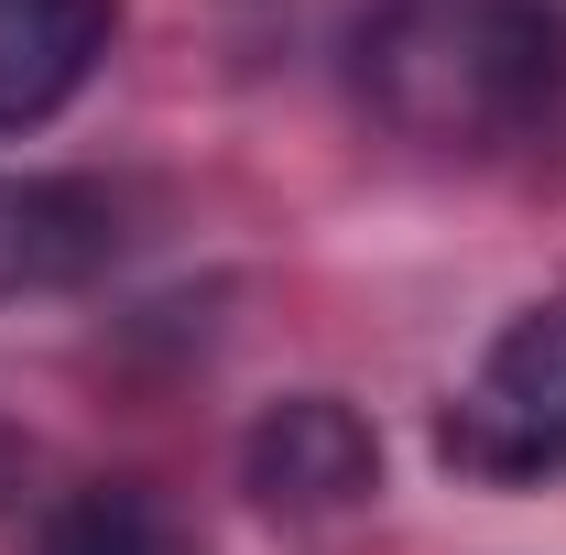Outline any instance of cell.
I'll return each mask as SVG.
<instances>
[{
	"instance_id": "cell-1",
	"label": "cell",
	"mask_w": 566,
	"mask_h": 555,
	"mask_svg": "<svg viewBox=\"0 0 566 555\" xmlns=\"http://www.w3.org/2000/svg\"><path fill=\"white\" fill-rule=\"evenodd\" d=\"M370 121L436 153H491L566 87L556 0H370L349 33Z\"/></svg>"
},
{
	"instance_id": "cell-2",
	"label": "cell",
	"mask_w": 566,
	"mask_h": 555,
	"mask_svg": "<svg viewBox=\"0 0 566 555\" xmlns=\"http://www.w3.org/2000/svg\"><path fill=\"white\" fill-rule=\"evenodd\" d=\"M436 458L480 490H534L566 469V294L523 305L480 348V370L436 415Z\"/></svg>"
},
{
	"instance_id": "cell-3",
	"label": "cell",
	"mask_w": 566,
	"mask_h": 555,
	"mask_svg": "<svg viewBox=\"0 0 566 555\" xmlns=\"http://www.w3.org/2000/svg\"><path fill=\"white\" fill-rule=\"evenodd\" d=\"M240 490L283 512V523H327V512H359L370 490H381V436L359 404L338 392H283L251 415L240 436Z\"/></svg>"
},
{
	"instance_id": "cell-4",
	"label": "cell",
	"mask_w": 566,
	"mask_h": 555,
	"mask_svg": "<svg viewBox=\"0 0 566 555\" xmlns=\"http://www.w3.org/2000/svg\"><path fill=\"white\" fill-rule=\"evenodd\" d=\"M120 197L98 175H0V294H66L109 273Z\"/></svg>"
},
{
	"instance_id": "cell-5",
	"label": "cell",
	"mask_w": 566,
	"mask_h": 555,
	"mask_svg": "<svg viewBox=\"0 0 566 555\" xmlns=\"http://www.w3.org/2000/svg\"><path fill=\"white\" fill-rule=\"evenodd\" d=\"M120 0H0V132H44L98 76Z\"/></svg>"
},
{
	"instance_id": "cell-6",
	"label": "cell",
	"mask_w": 566,
	"mask_h": 555,
	"mask_svg": "<svg viewBox=\"0 0 566 555\" xmlns=\"http://www.w3.org/2000/svg\"><path fill=\"white\" fill-rule=\"evenodd\" d=\"M33 555H175V523L142 480H98L76 490L66 512H44V545Z\"/></svg>"
}]
</instances>
